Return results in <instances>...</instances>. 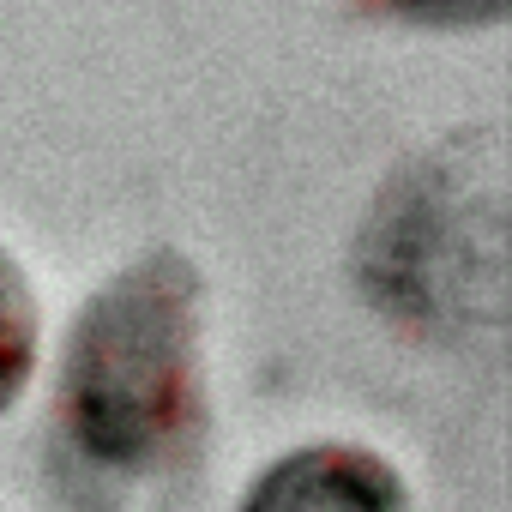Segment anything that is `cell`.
Masks as SVG:
<instances>
[{
  "label": "cell",
  "mask_w": 512,
  "mask_h": 512,
  "mask_svg": "<svg viewBox=\"0 0 512 512\" xmlns=\"http://www.w3.org/2000/svg\"><path fill=\"white\" fill-rule=\"evenodd\" d=\"M241 512H416L404 476L362 446H302L253 476Z\"/></svg>",
  "instance_id": "3"
},
{
  "label": "cell",
  "mask_w": 512,
  "mask_h": 512,
  "mask_svg": "<svg viewBox=\"0 0 512 512\" xmlns=\"http://www.w3.org/2000/svg\"><path fill=\"white\" fill-rule=\"evenodd\" d=\"M380 7L416 25H494L506 0H380Z\"/></svg>",
  "instance_id": "5"
},
{
  "label": "cell",
  "mask_w": 512,
  "mask_h": 512,
  "mask_svg": "<svg viewBox=\"0 0 512 512\" xmlns=\"http://www.w3.org/2000/svg\"><path fill=\"white\" fill-rule=\"evenodd\" d=\"M500 266L506 175L494 133H464L404 163L362 229V290L410 326H458L476 308L500 314Z\"/></svg>",
  "instance_id": "2"
},
{
  "label": "cell",
  "mask_w": 512,
  "mask_h": 512,
  "mask_svg": "<svg viewBox=\"0 0 512 512\" xmlns=\"http://www.w3.org/2000/svg\"><path fill=\"white\" fill-rule=\"evenodd\" d=\"M37 368V290L25 266L0 247V410H7Z\"/></svg>",
  "instance_id": "4"
},
{
  "label": "cell",
  "mask_w": 512,
  "mask_h": 512,
  "mask_svg": "<svg viewBox=\"0 0 512 512\" xmlns=\"http://www.w3.org/2000/svg\"><path fill=\"white\" fill-rule=\"evenodd\" d=\"M61 440L97 476H151L199 440V272L157 247L115 272L67 332Z\"/></svg>",
  "instance_id": "1"
}]
</instances>
